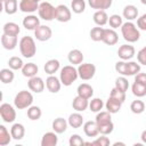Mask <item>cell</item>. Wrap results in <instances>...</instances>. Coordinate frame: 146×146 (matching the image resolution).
<instances>
[{
	"instance_id": "9c48e42d",
	"label": "cell",
	"mask_w": 146,
	"mask_h": 146,
	"mask_svg": "<svg viewBox=\"0 0 146 146\" xmlns=\"http://www.w3.org/2000/svg\"><path fill=\"white\" fill-rule=\"evenodd\" d=\"M52 35V31L48 25H40L34 30V36L38 41H48Z\"/></svg>"
},
{
	"instance_id": "8992f818",
	"label": "cell",
	"mask_w": 146,
	"mask_h": 146,
	"mask_svg": "<svg viewBox=\"0 0 146 146\" xmlns=\"http://www.w3.org/2000/svg\"><path fill=\"white\" fill-rule=\"evenodd\" d=\"M78 73L81 80H84V81L91 80L96 73V66L91 63H81L78 66Z\"/></svg>"
},
{
	"instance_id": "ba28073f",
	"label": "cell",
	"mask_w": 146,
	"mask_h": 146,
	"mask_svg": "<svg viewBox=\"0 0 146 146\" xmlns=\"http://www.w3.org/2000/svg\"><path fill=\"white\" fill-rule=\"evenodd\" d=\"M72 18V10L65 5H58L56 7V19L60 23L70 22Z\"/></svg>"
},
{
	"instance_id": "74e56055",
	"label": "cell",
	"mask_w": 146,
	"mask_h": 146,
	"mask_svg": "<svg viewBox=\"0 0 146 146\" xmlns=\"http://www.w3.org/2000/svg\"><path fill=\"white\" fill-rule=\"evenodd\" d=\"M104 27H102V26H96V27H92L91 30H90V39L92 40V41H96V42H98V41H102L103 40V35H104Z\"/></svg>"
},
{
	"instance_id": "60d3db41",
	"label": "cell",
	"mask_w": 146,
	"mask_h": 146,
	"mask_svg": "<svg viewBox=\"0 0 146 146\" xmlns=\"http://www.w3.org/2000/svg\"><path fill=\"white\" fill-rule=\"evenodd\" d=\"M130 110L133 114H141L145 111V103L140 99H136L130 104Z\"/></svg>"
},
{
	"instance_id": "6f0895ef",
	"label": "cell",
	"mask_w": 146,
	"mask_h": 146,
	"mask_svg": "<svg viewBox=\"0 0 146 146\" xmlns=\"http://www.w3.org/2000/svg\"><path fill=\"white\" fill-rule=\"evenodd\" d=\"M140 2H141L143 5H146V0H140Z\"/></svg>"
},
{
	"instance_id": "f6af8a7d",
	"label": "cell",
	"mask_w": 146,
	"mask_h": 146,
	"mask_svg": "<svg viewBox=\"0 0 146 146\" xmlns=\"http://www.w3.org/2000/svg\"><path fill=\"white\" fill-rule=\"evenodd\" d=\"M108 24H110V26L112 27V29H119V27H121L122 26V24H123V21H122V17L120 16V15H117V14H113V15H111L110 17H108Z\"/></svg>"
},
{
	"instance_id": "d590c367",
	"label": "cell",
	"mask_w": 146,
	"mask_h": 146,
	"mask_svg": "<svg viewBox=\"0 0 146 146\" xmlns=\"http://www.w3.org/2000/svg\"><path fill=\"white\" fill-rule=\"evenodd\" d=\"M131 91L136 97H139V98L144 97V96H146V86L135 81L131 86Z\"/></svg>"
},
{
	"instance_id": "ffe728a7",
	"label": "cell",
	"mask_w": 146,
	"mask_h": 146,
	"mask_svg": "<svg viewBox=\"0 0 146 146\" xmlns=\"http://www.w3.org/2000/svg\"><path fill=\"white\" fill-rule=\"evenodd\" d=\"M122 16L123 18H125L127 21H133V19H137L138 18V9L136 6L133 5H127L124 8H123V11H122Z\"/></svg>"
},
{
	"instance_id": "4fadbf2b",
	"label": "cell",
	"mask_w": 146,
	"mask_h": 146,
	"mask_svg": "<svg viewBox=\"0 0 146 146\" xmlns=\"http://www.w3.org/2000/svg\"><path fill=\"white\" fill-rule=\"evenodd\" d=\"M39 2L35 0H21L19 2V10L22 13L32 14L39 9Z\"/></svg>"
},
{
	"instance_id": "7a4b0ae2",
	"label": "cell",
	"mask_w": 146,
	"mask_h": 146,
	"mask_svg": "<svg viewBox=\"0 0 146 146\" xmlns=\"http://www.w3.org/2000/svg\"><path fill=\"white\" fill-rule=\"evenodd\" d=\"M18 47H19L21 55H23V57L25 58H32L36 52L35 41L32 36H29V35H25L19 40Z\"/></svg>"
},
{
	"instance_id": "603a6c76",
	"label": "cell",
	"mask_w": 146,
	"mask_h": 146,
	"mask_svg": "<svg viewBox=\"0 0 146 146\" xmlns=\"http://www.w3.org/2000/svg\"><path fill=\"white\" fill-rule=\"evenodd\" d=\"M10 133H11L13 139L21 140L25 136V128L22 123H14L10 128Z\"/></svg>"
},
{
	"instance_id": "f907efd6",
	"label": "cell",
	"mask_w": 146,
	"mask_h": 146,
	"mask_svg": "<svg viewBox=\"0 0 146 146\" xmlns=\"http://www.w3.org/2000/svg\"><path fill=\"white\" fill-rule=\"evenodd\" d=\"M68 144H70V146H81V145H84V141H83V139L80 135L74 133L70 137Z\"/></svg>"
},
{
	"instance_id": "7bdbcfd3",
	"label": "cell",
	"mask_w": 146,
	"mask_h": 146,
	"mask_svg": "<svg viewBox=\"0 0 146 146\" xmlns=\"http://www.w3.org/2000/svg\"><path fill=\"white\" fill-rule=\"evenodd\" d=\"M95 121H96L97 124H100V123H105V122L112 121V113H110L108 111H100V112L97 113Z\"/></svg>"
},
{
	"instance_id": "83f0119b",
	"label": "cell",
	"mask_w": 146,
	"mask_h": 146,
	"mask_svg": "<svg viewBox=\"0 0 146 146\" xmlns=\"http://www.w3.org/2000/svg\"><path fill=\"white\" fill-rule=\"evenodd\" d=\"M2 32H3V34H7V35L17 36L21 32V29H19L18 24H16L14 22H7L2 27Z\"/></svg>"
},
{
	"instance_id": "d6986e66",
	"label": "cell",
	"mask_w": 146,
	"mask_h": 146,
	"mask_svg": "<svg viewBox=\"0 0 146 146\" xmlns=\"http://www.w3.org/2000/svg\"><path fill=\"white\" fill-rule=\"evenodd\" d=\"M83 132L88 137H97L99 133L96 121H87L83 123Z\"/></svg>"
},
{
	"instance_id": "f35d334b",
	"label": "cell",
	"mask_w": 146,
	"mask_h": 146,
	"mask_svg": "<svg viewBox=\"0 0 146 146\" xmlns=\"http://www.w3.org/2000/svg\"><path fill=\"white\" fill-rule=\"evenodd\" d=\"M86 9V1L84 0H72L71 2V10L74 14H82Z\"/></svg>"
},
{
	"instance_id": "1f68e13d",
	"label": "cell",
	"mask_w": 146,
	"mask_h": 146,
	"mask_svg": "<svg viewBox=\"0 0 146 146\" xmlns=\"http://www.w3.org/2000/svg\"><path fill=\"white\" fill-rule=\"evenodd\" d=\"M2 5H3L5 13L8 14V15H14L19 8V5H18L17 0H6Z\"/></svg>"
},
{
	"instance_id": "f1b7e54d",
	"label": "cell",
	"mask_w": 146,
	"mask_h": 146,
	"mask_svg": "<svg viewBox=\"0 0 146 146\" xmlns=\"http://www.w3.org/2000/svg\"><path fill=\"white\" fill-rule=\"evenodd\" d=\"M59 67H60V63H59L58 59H55V58L47 60L46 64H44V66H43L44 72L47 74H49V75H54L59 70Z\"/></svg>"
},
{
	"instance_id": "9a60e30c",
	"label": "cell",
	"mask_w": 146,
	"mask_h": 146,
	"mask_svg": "<svg viewBox=\"0 0 146 146\" xmlns=\"http://www.w3.org/2000/svg\"><path fill=\"white\" fill-rule=\"evenodd\" d=\"M23 26L26 29V30H30V31H34L36 27H39L41 24H40V19L39 17H36L35 15H27L23 18V22H22Z\"/></svg>"
},
{
	"instance_id": "8d00e7d4",
	"label": "cell",
	"mask_w": 146,
	"mask_h": 146,
	"mask_svg": "<svg viewBox=\"0 0 146 146\" xmlns=\"http://www.w3.org/2000/svg\"><path fill=\"white\" fill-rule=\"evenodd\" d=\"M104 106H105V104H104L103 99L97 98V97H96V98H92V99L89 102V110H90L91 112H94V113L100 112Z\"/></svg>"
},
{
	"instance_id": "9f6ffc18",
	"label": "cell",
	"mask_w": 146,
	"mask_h": 146,
	"mask_svg": "<svg viewBox=\"0 0 146 146\" xmlns=\"http://www.w3.org/2000/svg\"><path fill=\"white\" fill-rule=\"evenodd\" d=\"M113 145H114V146H117V145H124V143H120V141H116V143H114Z\"/></svg>"
},
{
	"instance_id": "5bb4252c",
	"label": "cell",
	"mask_w": 146,
	"mask_h": 146,
	"mask_svg": "<svg viewBox=\"0 0 146 146\" xmlns=\"http://www.w3.org/2000/svg\"><path fill=\"white\" fill-rule=\"evenodd\" d=\"M102 41L107 46H114L119 41V35L114 31V29H105Z\"/></svg>"
},
{
	"instance_id": "7c38bea8",
	"label": "cell",
	"mask_w": 146,
	"mask_h": 146,
	"mask_svg": "<svg viewBox=\"0 0 146 146\" xmlns=\"http://www.w3.org/2000/svg\"><path fill=\"white\" fill-rule=\"evenodd\" d=\"M46 87H47V89H48L49 92L57 94L60 90V87H62L60 79L57 78V76H55V75H49L46 79Z\"/></svg>"
},
{
	"instance_id": "7dc6e473",
	"label": "cell",
	"mask_w": 146,
	"mask_h": 146,
	"mask_svg": "<svg viewBox=\"0 0 146 146\" xmlns=\"http://www.w3.org/2000/svg\"><path fill=\"white\" fill-rule=\"evenodd\" d=\"M110 97H113V98L120 100L121 103H124V100H125V92L122 91V90H120V89H117L116 87H114V88L111 90Z\"/></svg>"
},
{
	"instance_id": "681fc988",
	"label": "cell",
	"mask_w": 146,
	"mask_h": 146,
	"mask_svg": "<svg viewBox=\"0 0 146 146\" xmlns=\"http://www.w3.org/2000/svg\"><path fill=\"white\" fill-rule=\"evenodd\" d=\"M115 71L119 73V74H121V75H123V76H127V62L125 60H119V62H116L115 63Z\"/></svg>"
},
{
	"instance_id": "ac0fdd59",
	"label": "cell",
	"mask_w": 146,
	"mask_h": 146,
	"mask_svg": "<svg viewBox=\"0 0 146 146\" xmlns=\"http://www.w3.org/2000/svg\"><path fill=\"white\" fill-rule=\"evenodd\" d=\"M18 43L17 36L14 35H7V34H2L1 36V44L6 50H13L16 48Z\"/></svg>"
},
{
	"instance_id": "b9f144b4",
	"label": "cell",
	"mask_w": 146,
	"mask_h": 146,
	"mask_svg": "<svg viewBox=\"0 0 146 146\" xmlns=\"http://www.w3.org/2000/svg\"><path fill=\"white\" fill-rule=\"evenodd\" d=\"M8 65H9V68H11V70H14V71H17V70H22V68H23L24 63H23L22 58L17 57V56H13V57L9 58Z\"/></svg>"
},
{
	"instance_id": "ee69618b",
	"label": "cell",
	"mask_w": 146,
	"mask_h": 146,
	"mask_svg": "<svg viewBox=\"0 0 146 146\" xmlns=\"http://www.w3.org/2000/svg\"><path fill=\"white\" fill-rule=\"evenodd\" d=\"M98 125V130H99V133L100 135H110L113 132L114 130V124L112 121H108V122H105V123H100V124H97Z\"/></svg>"
},
{
	"instance_id": "db71d44e",
	"label": "cell",
	"mask_w": 146,
	"mask_h": 146,
	"mask_svg": "<svg viewBox=\"0 0 146 146\" xmlns=\"http://www.w3.org/2000/svg\"><path fill=\"white\" fill-rule=\"evenodd\" d=\"M135 81L136 82H139V83H143V84L146 86V73H138V74H136Z\"/></svg>"
},
{
	"instance_id": "91938a15",
	"label": "cell",
	"mask_w": 146,
	"mask_h": 146,
	"mask_svg": "<svg viewBox=\"0 0 146 146\" xmlns=\"http://www.w3.org/2000/svg\"><path fill=\"white\" fill-rule=\"evenodd\" d=\"M35 1H38V2H40V1H41V0H35Z\"/></svg>"
},
{
	"instance_id": "52a82bcc",
	"label": "cell",
	"mask_w": 146,
	"mask_h": 146,
	"mask_svg": "<svg viewBox=\"0 0 146 146\" xmlns=\"http://www.w3.org/2000/svg\"><path fill=\"white\" fill-rule=\"evenodd\" d=\"M0 116L3 120V122L13 123L16 120V111L10 104L3 103L0 105Z\"/></svg>"
},
{
	"instance_id": "484cf974",
	"label": "cell",
	"mask_w": 146,
	"mask_h": 146,
	"mask_svg": "<svg viewBox=\"0 0 146 146\" xmlns=\"http://www.w3.org/2000/svg\"><path fill=\"white\" fill-rule=\"evenodd\" d=\"M113 0H88V5L92 9L97 10H105L112 6Z\"/></svg>"
},
{
	"instance_id": "277c9868",
	"label": "cell",
	"mask_w": 146,
	"mask_h": 146,
	"mask_svg": "<svg viewBox=\"0 0 146 146\" xmlns=\"http://www.w3.org/2000/svg\"><path fill=\"white\" fill-rule=\"evenodd\" d=\"M33 103V95L27 90H21L14 98V105L17 110L29 108Z\"/></svg>"
},
{
	"instance_id": "8fae6325",
	"label": "cell",
	"mask_w": 146,
	"mask_h": 146,
	"mask_svg": "<svg viewBox=\"0 0 146 146\" xmlns=\"http://www.w3.org/2000/svg\"><path fill=\"white\" fill-rule=\"evenodd\" d=\"M136 54V50H135V47L131 46V44H122L117 49V56L122 59V60H129L131 59Z\"/></svg>"
},
{
	"instance_id": "d4e9b609",
	"label": "cell",
	"mask_w": 146,
	"mask_h": 146,
	"mask_svg": "<svg viewBox=\"0 0 146 146\" xmlns=\"http://www.w3.org/2000/svg\"><path fill=\"white\" fill-rule=\"evenodd\" d=\"M67 125H68V122L63 119V117H57L52 121V124H51V128L52 130L56 132V133H64L67 129Z\"/></svg>"
},
{
	"instance_id": "7402d4cb",
	"label": "cell",
	"mask_w": 146,
	"mask_h": 146,
	"mask_svg": "<svg viewBox=\"0 0 146 146\" xmlns=\"http://www.w3.org/2000/svg\"><path fill=\"white\" fill-rule=\"evenodd\" d=\"M67 122H68V125L72 127V128H74V129L81 128L83 125V123H84L83 116L79 112H75V113L70 114V116L67 119Z\"/></svg>"
},
{
	"instance_id": "f5cc1de1",
	"label": "cell",
	"mask_w": 146,
	"mask_h": 146,
	"mask_svg": "<svg viewBox=\"0 0 146 146\" xmlns=\"http://www.w3.org/2000/svg\"><path fill=\"white\" fill-rule=\"evenodd\" d=\"M137 27L141 31H146V13L137 18Z\"/></svg>"
},
{
	"instance_id": "3957f363",
	"label": "cell",
	"mask_w": 146,
	"mask_h": 146,
	"mask_svg": "<svg viewBox=\"0 0 146 146\" xmlns=\"http://www.w3.org/2000/svg\"><path fill=\"white\" fill-rule=\"evenodd\" d=\"M78 78H79L78 68H75L74 65H66L60 70L59 79L62 84H64L65 87L71 86Z\"/></svg>"
},
{
	"instance_id": "4dcf8cb0",
	"label": "cell",
	"mask_w": 146,
	"mask_h": 146,
	"mask_svg": "<svg viewBox=\"0 0 146 146\" xmlns=\"http://www.w3.org/2000/svg\"><path fill=\"white\" fill-rule=\"evenodd\" d=\"M22 71V74L25 76V78H33L36 75L38 71H39V67L36 64L34 63H27V64H24L23 68L21 70Z\"/></svg>"
},
{
	"instance_id": "44dd1931",
	"label": "cell",
	"mask_w": 146,
	"mask_h": 146,
	"mask_svg": "<svg viewBox=\"0 0 146 146\" xmlns=\"http://www.w3.org/2000/svg\"><path fill=\"white\" fill-rule=\"evenodd\" d=\"M83 58L84 56L79 49H72L67 55V59L72 65H80L83 62Z\"/></svg>"
},
{
	"instance_id": "680465c9",
	"label": "cell",
	"mask_w": 146,
	"mask_h": 146,
	"mask_svg": "<svg viewBox=\"0 0 146 146\" xmlns=\"http://www.w3.org/2000/svg\"><path fill=\"white\" fill-rule=\"evenodd\" d=\"M0 1H1V2H2V3H3V2H5V1H6V0H0Z\"/></svg>"
},
{
	"instance_id": "30bf717a",
	"label": "cell",
	"mask_w": 146,
	"mask_h": 146,
	"mask_svg": "<svg viewBox=\"0 0 146 146\" xmlns=\"http://www.w3.org/2000/svg\"><path fill=\"white\" fill-rule=\"evenodd\" d=\"M27 86H29V89L35 94H40L44 90V87H46V83L44 81L42 80V78L35 75L33 78H30L29 81H27Z\"/></svg>"
},
{
	"instance_id": "cb8c5ba5",
	"label": "cell",
	"mask_w": 146,
	"mask_h": 146,
	"mask_svg": "<svg viewBox=\"0 0 146 146\" xmlns=\"http://www.w3.org/2000/svg\"><path fill=\"white\" fill-rule=\"evenodd\" d=\"M122 104L123 103H121L120 100H117V99H115L113 97H108V99L105 103V107H106V111H108L112 114H115L121 110Z\"/></svg>"
},
{
	"instance_id": "c3c4849f",
	"label": "cell",
	"mask_w": 146,
	"mask_h": 146,
	"mask_svg": "<svg viewBox=\"0 0 146 146\" xmlns=\"http://www.w3.org/2000/svg\"><path fill=\"white\" fill-rule=\"evenodd\" d=\"M111 144L108 137H106V135H102L100 137H97L94 141H91L92 146H108Z\"/></svg>"
},
{
	"instance_id": "836d02e7",
	"label": "cell",
	"mask_w": 146,
	"mask_h": 146,
	"mask_svg": "<svg viewBox=\"0 0 146 146\" xmlns=\"http://www.w3.org/2000/svg\"><path fill=\"white\" fill-rule=\"evenodd\" d=\"M11 139H13L11 133L7 130V128L3 124H1L0 125V146L8 145L11 141Z\"/></svg>"
},
{
	"instance_id": "2e32d148",
	"label": "cell",
	"mask_w": 146,
	"mask_h": 146,
	"mask_svg": "<svg viewBox=\"0 0 146 146\" xmlns=\"http://www.w3.org/2000/svg\"><path fill=\"white\" fill-rule=\"evenodd\" d=\"M72 107L73 110H75L76 112H83L89 107V99H86L79 95H76L73 98L72 102Z\"/></svg>"
},
{
	"instance_id": "e0dca14e",
	"label": "cell",
	"mask_w": 146,
	"mask_h": 146,
	"mask_svg": "<svg viewBox=\"0 0 146 146\" xmlns=\"http://www.w3.org/2000/svg\"><path fill=\"white\" fill-rule=\"evenodd\" d=\"M58 143V137L55 131H48L46 132L41 138V146H56Z\"/></svg>"
},
{
	"instance_id": "816d5d0a",
	"label": "cell",
	"mask_w": 146,
	"mask_h": 146,
	"mask_svg": "<svg viewBox=\"0 0 146 146\" xmlns=\"http://www.w3.org/2000/svg\"><path fill=\"white\" fill-rule=\"evenodd\" d=\"M137 60L139 64L146 66V46L143 47L138 52H137Z\"/></svg>"
},
{
	"instance_id": "bcb514c9",
	"label": "cell",
	"mask_w": 146,
	"mask_h": 146,
	"mask_svg": "<svg viewBox=\"0 0 146 146\" xmlns=\"http://www.w3.org/2000/svg\"><path fill=\"white\" fill-rule=\"evenodd\" d=\"M115 87L122 91H127L128 88H129V81L122 75V76H119L116 80H115Z\"/></svg>"
},
{
	"instance_id": "e575fe53",
	"label": "cell",
	"mask_w": 146,
	"mask_h": 146,
	"mask_svg": "<svg viewBox=\"0 0 146 146\" xmlns=\"http://www.w3.org/2000/svg\"><path fill=\"white\" fill-rule=\"evenodd\" d=\"M26 115H27V117H29L30 120H32V121H38V120L41 117V115H42V111H41V108H40L39 106H32V105H31V106L27 108Z\"/></svg>"
},
{
	"instance_id": "f546056e",
	"label": "cell",
	"mask_w": 146,
	"mask_h": 146,
	"mask_svg": "<svg viewBox=\"0 0 146 146\" xmlns=\"http://www.w3.org/2000/svg\"><path fill=\"white\" fill-rule=\"evenodd\" d=\"M92 19H94L96 25L104 26L108 23V15L106 14L105 10H96L94 16H92Z\"/></svg>"
},
{
	"instance_id": "4316f807",
	"label": "cell",
	"mask_w": 146,
	"mask_h": 146,
	"mask_svg": "<svg viewBox=\"0 0 146 146\" xmlns=\"http://www.w3.org/2000/svg\"><path fill=\"white\" fill-rule=\"evenodd\" d=\"M76 92L79 96H81L86 99H90L94 95V88L88 83H81V84H79Z\"/></svg>"
},
{
	"instance_id": "ab89813d",
	"label": "cell",
	"mask_w": 146,
	"mask_h": 146,
	"mask_svg": "<svg viewBox=\"0 0 146 146\" xmlns=\"http://www.w3.org/2000/svg\"><path fill=\"white\" fill-rule=\"evenodd\" d=\"M140 72V64L137 62H127V76L136 75Z\"/></svg>"
},
{
	"instance_id": "d6a6232c",
	"label": "cell",
	"mask_w": 146,
	"mask_h": 146,
	"mask_svg": "<svg viewBox=\"0 0 146 146\" xmlns=\"http://www.w3.org/2000/svg\"><path fill=\"white\" fill-rule=\"evenodd\" d=\"M13 71L14 70H11V68H2L0 71V80L2 83L8 84V83H11L14 81L15 74Z\"/></svg>"
},
{
	"instance_id": "11a10c76",
	"label": "cell",
	"mask_w": 146,
	"mask_h": 146,
	"mask_svg": "<svg viewBox=\"0 0 146 146\" xmlns=\"http://www.w3.org/2000/svg\"><path fill=\"white\" fill-rule=\"evenodd\" d=\"M140 138H141V141H143V144H145L146 145V129L141 132V135H140Z\"/></svg>"
},
{
	"instance_id": "6da1fadb",
	"label": "cell",
	"mask_w": 146,
	"mask_h": 146,
	"mask_svg": "<svg viewBox=\"0 0 146 146\" xmlns=\"http://www.w3.org/2000/svg\"><path fill=\"white\" fill-rule=\"evenodd\" d=\"M121 33H122V36L125 41H128L129 43H133L136 41L139 40L140 38V32H139V29L130 21H127L125 23L122 24L121 26Z\"/></svg>"
},
{
	"instance_id": "5b68a950",
	"label": "cell",
	"mask_w": 146,
	"mask_h": 146,
	"mask_svg": "<svg viewBox=\"0 0 146 146\" xmlns=\"http://www.w3.org/2000/svg\"><path fill=\"white\" fill-rule=\"evenodd\" d=\"M38 14H39V17L41 19L50 22L52 19H56V7H54L48 1H42L39 5Z\"/></svg>"
}]
</instances>
